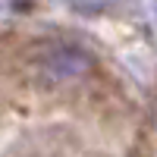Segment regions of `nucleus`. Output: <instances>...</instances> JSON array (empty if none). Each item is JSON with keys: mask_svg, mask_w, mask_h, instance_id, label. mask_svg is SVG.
Instances as JSON below:
<instances>
[{"mask_svg": "<svg viewBox=\"0 0 157 157\" xmlns=\"http://www.w3.org/2000/svg\"><path fill=\"white\" fill-rule=\"evenodd\" d=\"M91 63H94V57H91L88 50L75 47V44H54L41 57V66H44V72L54 78V82H69V78L85 75L91 69Z\"/></svg>", "mask_w": 157, "mask_h": 157, "instance_id": "obj_1", "label": "nucleus"}]
</instances>
